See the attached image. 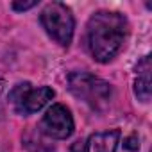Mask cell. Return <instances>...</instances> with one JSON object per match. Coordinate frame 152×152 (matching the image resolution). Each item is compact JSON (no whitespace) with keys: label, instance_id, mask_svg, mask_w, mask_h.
Listing matches in <instances>:
<instances>
[{"label":"cell","instance_id":"obj_3","mask_svg":"<svg viewBox=\"0 0 152 152\" xmlns=\"http://www.w3.org/2000/svg\"><path fill=\"white\" fill-rule=\"evenodd\" d=\"M39 22L47 31V34L61 47H68L72 43L75 31V18L66 4L63 2L47 4L39 15Z\"/></svg>","mask_w":152,"mask_h":152},{"label":"cell","instance_id":"obj_2","mask_svg":"<svg viewBox=\"0 0 152 152\" xmlns=\"http://www.w3.org/2000/svg\"><path fill=\"white\" fill-rule=\"evenodd\" d=\"M68 90L79 100L93 109H102L111 100V84L88 72H73L68 75Z\"/></svg>","mask_w":152,"mask_h":152},{"label":"cell","instance_id":"obj_4","mask_svg":"<svg viewBox=\"0 0 152 152\" xmlns=\"http://www.w3.org/2000/svg\"><path fill=\"white\" fill-rule=\"evenodd\" d=\"M54 95L56 91L48 86L32 88L31 83H20L11 90L9 100L20 115H32L45 107L54 99Z\"/></svg>","mask_w":152,"mask_h":152},{"label":"cell","instance_id":"obj_9","mask_svg":"<svg viewBox=\"0 0 152 152\" xmlns=\"http://www.w3.org/2000/svg\"><path fill=\"white\" fill-rule=\"evenodd\" d=\"M34 6H38V0H31V2H13L11 7L15 11H27V9H32Z\"/></svg>","mask_w":152,"mask_h":152},{"label":"cell","instance_id":"obj_1","mask_svg":"<svg viewBox=\"0 0 152 152\" xmlns=\"http://www.w3.org/2000/svg\"><path fill=\"white\" fill-rule=\"evenodd\" d=\"M129 34V22L116 11H97L86 27V43L91 57L99 63H109L124 47Z\"/></svg>","mask_w":152,"mask_h":152},{"label":"cell","instance_id":"obj_10","mask_svg":"<svg viewBox=\"0 0 152 152\" xmlns=\"http://www.w3.org/2000/svg\"><path fill=\"white\" fill-rule=\"evenodd\" d=\"M72 152H86V141H75L72 145Z\"/></svg>","mask_w":152,"mask_h":152},{"label":"cell","instance_id":"obj_7","mask_svg":"<svg viewBox=\"0 0 152 152\" xmlns=\"http://www.w3.org/2000/svg\"><path fill=\"white\" fill-rule=\"evenodd\" d=\"M138 77L134 81V95L141 102L150 100V56H145L136 64Z\"/></svg>","mask_w":152,"mask_h":152},{"label":"cell","instance_id":"obj_5","mask_svg":"<svg viewBox=\"0 0 152 152\" xmlns=\"http://www.w3.org/2000/svg\"><path fill=\"white\" fill-rule=\"evenodd\" d=\"M39 129L43 134L54 140H66L73 132V118L66 106L54 104L47 109V113L41 118Z\"/></svg>","mask_w":152,"mask_h":152},{"label":"cell","instance_id":"obj_6","mask_svg":"<svg viewBox=\"0 0 152 152\" xmlns=\"http://www.w3.org/2000/svg\"><path fill=\"white\" fill-rule=\"evenodd\" d=\"M120 143V131H106L91 134L86 141V152H116V147Z\"/></svg>","mask_w":152,"mask_h":152},{"label":"cell","instance_id":"obj_8","mask_svg":"<svg viewBox=\"0 0 152 152\" xmlns=\"http://www.w3.org/2000/svg\"><path fill=\"white\" fill-rule=\"evenodd\" d=\"M124 148L129 152H138L140 150V138L136 134H131L124 140Z\"/></svg>","mask_w":152,"mask_h":152}]
</instances>
